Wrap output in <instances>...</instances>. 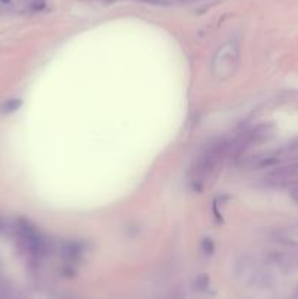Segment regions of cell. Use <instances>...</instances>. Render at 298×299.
Returning <instances> with one entry per match:
<instances>
[{
	"label": "cell",
	"instance_id": "6da1fadb",
	"mask_svg": "<svg viewBox=\"0 0 298 299\" xmlns=\"http://www.w3.org/2000/svg\"><path fill=\"white\" fill-rule=\"evenodd\" d=\"M231 274L240 285L250 289H266L272 285V273L266 263H260L245 253L232 259Z\"/></svg>",
	"mask_w": 298,
	"mask_h": 299
},
{
	"label": "cell",
	"instance_id": "7a4b0ae2",
	"mask_svg": "<svg viewBox=\"0 0 298 299\" xmlns=\"http://www.w3.org/2000/svg\"><path fill=\"white\" fill-rule=\"evenodd\" d=\"M241 58V47L238 40L225 41L212 57L211 70L217 81H227L238 68Z\"/></svg>",
	"mask_w": 298,
	"mask_h": 299
},
{
	"label": "cell",
	"instance_id": "3957f363",
	"mask_svg": "<svg viewBox=\"0 0 298 299\" xmlns=\"http://www.w3.org/2000/svg\"><path fill=\"white\" fill-rule=\"evenodd\" d=\"M227 152H228V145L225 142H221V143L211 146L197 159V162L194 163L191 174H190L191 186L194 189H201L205 184V181L212 177V174L217 171L222 159L225 158Z\"/></svg>",
	"mask_w": 298,
	"mask_h": 299
},
{
	"label": "cell",
	"instance_id": "277c9868",
	"mask_svg": "<svg viewBox=\"0 0 298 299\" xmlns=\"http://www.w3.org/2000/svg\"><path fill=\"white\" fill-rule=\"evenodd\" d=\"M265 260H266V263L281 269L282 272H291V270L298 267L297 260L294 259L292 256L284 253V251H276V250L268 251L265 254Z\"/></svg>",
	"mask_w": 298,
	"mask_h": 299
},
{
	"label": "cell",
	"instance_id": "5b68a950",
	"mask_svg": "<svg viewBox=\"0 0 298 299\" xmlns=\"http://www.w3.org/2000/svg\"><path fill=\"white\" fill-rule=\"evenodd\" d=\"M19 107H21V101H19V99H9V101H6V102L3 104L2 111L6 112V114H9V112L16 111Z\"/></svg>",
	"mask_w": 298,
	"mask_h": 299
},
{
	"label": "cell",
	"instance_id": "8992f818",
	"mask_svg": "<svg viewBox=\"0 0 298 299\" xmlns=\"http://www.w3.org/2000/svg\"><path fill=\"white\" fill-rule=\"evenodd\" d=\"M143 3H148V5H155V6H173L178 3V0H140Z\"/></svg>",
	"mask_w": 298,
	"mask_h": 299
},
{
	"label": "cell",
	"instance_id": "52a82bcc",
	"mask_svg": "<svg viewBox=\"0 0 298 299\" xmlns=\"http://www.w3.org/2000/svg\"><path fill=\"white\" fill-rule=\"evenodd\" d=\"M202 250H204L205 254H212V251H214V243L211 240H205L204 244H202Z\"/></svg>",
	"mask_w": 298,
	"mask_h": 299
},
{
	"label": "cell",
	"instance_id": "ba28073f",
	"mask_svg": "<svg viewBox=\"0 0 298 299\" xmlns=\"http://www.w3.org/2000/svg\"><path fill=\"white\" fill-rule=\"evenodd\" d=\"M292 197H294V199L298 202V187H295V189L292 190Z\"/></svg>",
	"mask_w": 298,
	"mask_h": 299
},
{
	"label": "cell",
	"instance_id": "9c48e42d",
	"mask_svg": "<svg viewBox=\"0 0 298 299\" xmlns=\"http://www.w3.org/2000/svg\"><path fill=\"white\" fill-rule=\"evenodd\" d=\"M5 231V223H3V220L0 219V232Z\"/></svg>",
	"mask_w": 298,
	"mask_h": 299
},
{
	"label": "cell",
	"instance_id": "30bf717a",
	"mask_svg": "<svg viewBox=\"0 0 298 299\" xmlns=\"http://www.w3.org/2000/svg\"><path fill=\"white\" fill-rule=\"evenodd\" d=\"M11 2H12V0H0V3H2V5H9Z\"/></svg>",
	"mask_w": 298,
	"mask_h": 299
}]
</instances>
